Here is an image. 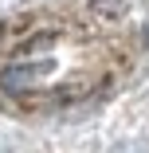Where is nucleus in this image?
<instances>
[{
  "mask_svg": "<svg viewBox=\"0 0 149 153\" xmlns=\"http://www.w3.org/2000/svg\"><path fill=\"white\" fill-rule=\"evenodd\" d=\"M90 12L102 20H118V16H126V0H90Z\"/></svg>",
  "mask_w": 149,
  "mask_h": 153,
  "instance_id": "f03ea898",
  "label": "nucleus"
},
{
  "mask_svg": "<svg viewBox=\"0 0 149 153\" xmlns=\"http://www.w3.org/2000/svg\"><path fill=\"white\" fill-rule=\"evenodd\" d=\"M0 43H4V24H0Z\"/></svg>",
  "mask_w": 149,
  "mask_h": 153,
  "instance_id": "7ed1b4c3",
  "label": "nucleus"
},
{
  "mask_svg": "<svg viewBox=\"0 0 149 153\" xmlns=\"http://www.w3.org/2000/svg\"><path fill=\"white\" fill-rule=\"evenodd\" d=\"M51 71V59H36V63H12L0 71V90L8 94H24V90L39 86V79Z\"/></svg>",
  "mask_w": 149,
  "mask_h": 153,
  "instance_id": "f257e3e1",
  "label": "nucleus"
}]
</instances>
